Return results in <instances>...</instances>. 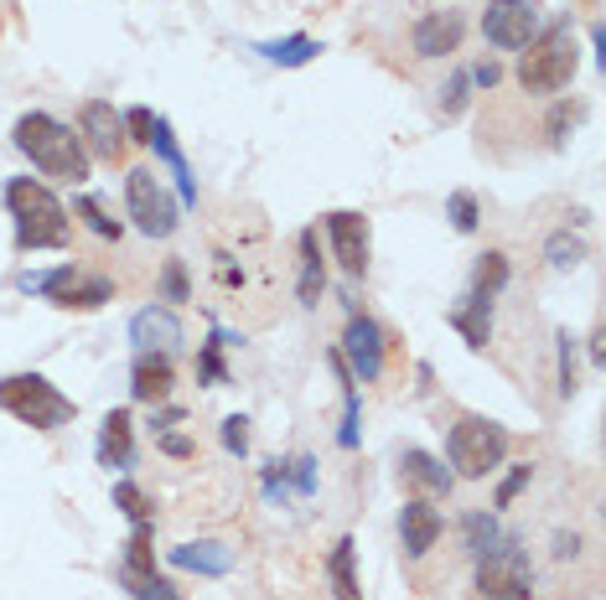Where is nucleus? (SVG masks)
I'll list each match as a JSON object with an SVG mask.
<instances>
[{
  "instance_id": "4468645a",
  "label": "nucleus",
  "mask_w": 606,
  "mask_h": 600,
  "mask_svg": "<svg viewBox=\"0 0 606 600\" xmlns=\"http://www.w3.org/2000/svg\"><path fill=\"white\" fill-rule=\"evenodd\" d=\"M130 342L140 352H171V347L182 342V321L171 306H146V311L130 316Z\"/></svg>"
},
{
  "instance_id": "39448f33",
  "label": "nucleus",
  "mask_w": 606,
  "mask_h": 600,
  "mask_svg": "<svg viewBox=\"0 0 606 600\" xmlns=\"http://www.w3.org/2000/svg\"><path fill=\"white\" fill-rule=\"evenodd\" d=\"M446 456H451L456 477L483 481L508 461V430L483 420V414H461V420L451 424V436H446Z\"/></svg>"
},
{
  "instance_id": "c85d7f7f",
  "label": "nucleus",
  "mask_w": 606,
  "mask_h": 600,
  "mask_svg": "<svg viewBox=\"0 0 606 600\" xmlns=\"http://www.w3.org/2000/svg\"><path fill=\"white\" fill-rule=\"evenodd\" d=\"M73 212L78 218H83V223L93 228V233H99V239H120L125 228H120V218H109L105 208H99V197H78L73 202Z\"/></svg>"
},
{
  "instance_id": "393cba45",
  "label": "nucleus",
  "mask_w": 606,
  "mask_h": 600,
  "mask_svg": "<svg viewBox=\"0 0 606 600\" xmlns=\"http://www.w3.org/2000/svg\"><path fill=\"white\" fill-rule=\"evenodd\" d=\"M508 254H498V249H487L483 259H477V274H471V296H487V300H498V290L508 286Z\"/></svg>"
},
{
  "instance_id": "412c9836",
  "label": "nucleus",
  "mask_w": 606,
  "mask_h": 600,
  "mask_svg": "<svg viewBox=\"0 0 606 600\" xmlns=\"http://www.w3.org/2000/svg\"><path fill=\"white\" fill-rule=\"evenodd\" d=\"M151 150L161 156V161L171 166V177H177V192H182V208H198V187H192V171H187V156L177 150V140H171V124L156 120V136H151Z\"/></svg>"
},
{
  "instance_id": "c756f323",
  "label": "nucleus",
  "mask_w": 606,
  "mask_h": 600,
  "mask_svg": "<svg viewBox=\"0 0 606 600\" xmlns=\"http://www.w3.org/2000/svg\"><path fill=\"white\" fill-rule=\"evenodd\" d=\"M545 254H549V270H576L580 259H586V243L570 239V233H549Z\"/></svg>"
},
{
  "instance_id": "0eeeda50",
  "label": "nucleus",
  "mask_w": 606,
  "mask_h": 600,
  "mask_svg": "<svg viewBox=\"0 0 606 600\" xmlns=\"http://www.w3.org/2000/svg\"><path fill=\"white\" fill-rule=\"evenodd\" d=\"M125 208H130V218H136V228L146 233V239H171L177 233V202H171V192L156 181L151 166H136V171H125Z\"/></svg>"
},
{
  "instance_id": "ddd939ff",
  "label": "nucleus",
  "mask_w": 606,
  "mask_h": 600,
  "mask_svg": "<svg viewBox=\"0 0 606 600\" xmlns=\"http://www.w3.org/2000/svg\"><path fill=\"white\" fill-rule=\"evenodd\" d=\"M440 528H446V518H440L425 497H409L405 508H399V539H405V554L409 559H425L430 549H436Z\"/></svg>"
},
{
  "instance_id": "f704fd0d",
  "label": "nucleus",
  "mask_w": 606,
  "mask_h": 600,
  "mask_svg": "<svg viewBox=\"0 0 606 600\" xmlns=\"http://www.w3.org/2000/svg\"><path fill=\"white\" fill-rule=\"evenodd\" d=\"M467 73H451V83H446V89H440V114H446V120H456V114H461V109H467Z\"/></svg>"
},
{
  "instance_id": "c9c22d12",
  "label": "nucleus",
  "mask_w": 606,
  "mask_h": 600,
  "mask_svg": "<svg viewBox=\"0 0 606 600\" xmlns=\"http://www.w3.org/2000/svg\"><path fill=\"white\" fill-rule=\"evenodd\" d=\"M161 296H167V300H187V296H192L182 259H167V270H161Z\"/></svg>"
},
{
  "instance_id": "a19ab883",
  "label": "nucleus",
  "mask_w": 606,
  "mask_h": 600,
  "mask_svg": "<svg viewBox=\"0 0 606 600\" xmlns=\"http://www.w3.org/2000/svg\"><path fill=\"white\" fill-rule=\"evenodd\" d=\"M161 450H167V456H177V461H187V456H192L198 446H192L187 436H161Z\"/></svg>"
},
{
  "instance_id": "4c0bfd02",
  "label": "nucleus",
  "mask_w": 606,
  "mask_h": 600,
  "mask_svg": "<svg viewBox=\"0 0 606 600\" xmlns=\"http://www.w3.org/2000/svg\"><path fill=\"white\" fill-rule=\"evenodd\" d=\"M580 114H586L580 104H560V109H555V114H549V146H560L565 130H570V124H576Z\"/></svg>"
},
{
  "instance_id": "423d86ee",
  "label": "nucleus",
  "mask_w": 606,
  "mask_h": 600,
  "mask_svg": "<svg viewBox=\"0 0 606 600\" xmlns=\"http://www.w3.org/2000/svg\"><path fill=\"white\" fill-rule=\"evenodd\" d=\"M16 290H37L47 296L58 311H99L105 300H115V286L105 274H83L78 264H58V270H42V274H16Z\"/></svg>"
},
{
  "instance_id": "6ab92c4d",
  "label": "nucleus",
  "mask_w": 606,
  "mask_h": 600,
  "mask_svg": "<svg viewBox=\"0 0 606 600\" xmlns=\"http://www.w3.org/2000/svg\"><path fill=\"white\" fill-rule=\"evenodd\" d=\"M130 461H136L130 414H125V409H109L105 424H99V466H109V471H125Z\"/></svg>"
},
{
  "instance_id": "e433bc0d",
  "label": "nucleus",
  "mask_w": 606,
  "mask_h": 600,
  "mask_svg": "<svg viewBox=\"0 0 606 600\" xmlns=\"http://www.w3.org/2000/svg\"><path fill=\"white\" fill-rule=\"evenodd\" d=\"M223 450L228 456H244V450H249V420H244V414H228L223 420Z\"/></svg>"
},
{
  "instance_id": "f257e3e1",
  "label": "nucleus",
  "mask_w": 606,
  "mask_h": 600,
  "mask_svg": "<svg viewBox=\"0 0 606 600\" xmlns=\"http://www.w3.org/2000/svg\"><path fill=\"white\" fill-rule=\"evenodd\" d=\"M16 150L27 156L42 177H58V181H89V150H83V140L73 136V124L52 120V114H42V109H31V114H21L11 130Z\"/></svg>"
},
{
  "instance_id": "cd10ccee",
  "label": "nucleus",
  "mask_w": 606,
  "mask_h": 600,
  "mask_svg": "<svg viewBox=\"0 0 606 600\" xmlns=\"http://www.w3.org/2000/svg\"><path fill=\"white\" fill-rule=\"evenodd\" d=\"M228 342H244V337H234V331H212V342L202 347V358H198V378H202V383H223V358H218V352H223Z\"/></svg>"
},
{
  "instance_id": "72a5a7b5",
  "label": "nucleus",
  "mask_w": 606,
  "mask_h": 600,
  "mask_svg": "<svg viewBox=\"0 0 606 600\" xmlns=\"http://www.w3.org/2000/svg\"><path fill=\"white\" fill-rule=\"evenodd\" d=\"M446 218H451L456 233H471V228H477V197H471V192H451V197H446Z\"/></svg>"
},
{
  "instance_id": "dca6fc26",
  "label": "nucleus",
  "mask_w": 606,
  "mask_h": 600,
  "mask_svg": "<svg viewBox=\"0 0 606 600\" xmlns=\"http://www.w3.org/2000/svg\"><path fill=\"white\" fill-rule=\"evenodd\" d=\"M171 389H177V368H171L167 352H140L136 368H130V393L140 404H167Z\"/></svg>"
},
{
  "instance_id": "58836bf2",
  "label": "nucleus",
  "mask_w": 606,
  "mask_h": 600,
  "mask_svg": "<svg viewBox=\"0 0 606 600\" xmlns=\"http://www.w3.org/2000/svg\"><path fill=\"white\" fill-rule=\"evenodd\" d=\"M529 477H534L529 466H514V471H508V481L498 487V508H508V502H514V497L524 492V481H529Z\"/></svg>"
},
{
  "instance_id": "5701e85b",
  "label": "nucleus",
  "mask_w": 606,
  "mask_h": 600,
  "mask_svg": "<svg viewBox=\"0 0 606 600\" xmlns=\"http://www.w3.org/2000/svg\"><path fill=\"white\" fill-rule=\"evenodd\" d=\"M265 62H275V68H306V62L321 52L317 37H306V31H296V37H280V42H259L255 47Z\"/></svg>"
},
{
  "instance_id": "6e6552de",
  "label": "nucleus",
  "mask_w": 606,
  "mask_h": 600,
  "mask_svg": "<svg viewBox=\"0 0 606 600\" xmlns=\"http://www.w3.org/2000/svg\"><path fill=\"white\" fill-rule=\"evenodd\" d=\"M477 596L483 600H529L534 596V564L514 539H503L498 549L477 554Z\"/></svg>"
},
{
  "instance_id": "b1692460",
  "label": "nucleus",
  "mask_w": 606,
  "mask_h": 600,
  "mask_svg": "<svg viewBox=\"0 0 606 600\" xmlns=\"http://www.w3.org/2000/svg\"><path fill=\"white\" fill-rule=\"evenodd\" d=\"M321 290H327V270H321V254H317V233L306 228L301 233V306H317Z\"/></svg>"
},
{
  "instance_id": "4be33fe9",
  "label": "nucleus",
  "mask_w": 606,
  "mask_h": 600,
  "mask_svg": "<svg viewBox=\"0 0 606 600\" xmlns=\"http://www.w3.org/2000/svg\"><path fill=\"white\" fill-rule=\"evenodd\" d=\"M352 554H358L352 539H337L332 554H327V580H332L337 600H364V586H358V574H352Z\"/></svg>"
},
{
  "instance_id": "79ce46f5",
  "label": "nucleus",
  "mask_w": 606,
  "mask_h": 600,
  "mask_svg": "<svg viewBox=\"0 0 606 600\" xmlns=\"http://www.w3.org/2000/svg\"><path fill=\"white\" fill-rule=\"evenodd\" d=\"M576 554H580L576 533H555V559H576Z\"/></svg>"
},
{
  "instance_id": "a211bd4d",
  "label": "nucleus",
  "mask_w": 606,
  "mask_h": 600,
  "mask_svg": "<svg viewBox=\"0 0 606 600\" xmlns=\"http://www.w3.org/2000/svg\"><path fill=\"white\" fill-rule=\"evenodd\" d=\"M399 481H405V487H415V492L446 497V492H451V481H456V477L436 461V456H430V450H415V446H409L405 456H399Z\"/></svg>"
},
{
  "instance_id": "473e14b6",
  "label": "nucleus",
  "mask_w": 606,
  "mask_h": 600,
  "mask_svg": "<svg viewBox=\"0 0 606 600\" xmlns=\"http://www.w3.org/2000/svg\"><path fill=\"white\" fill-rule=\"evenodd\" d=\"M156 109H146V104H136V109H125V136H130V146H151V136H156Z\"/></svg>"
},
{
  "instance_id": "2f4dec72",
  "label": "nucleus",
  "mask_w": 606,
  "mask_h": 600,
  "mask_svg": "<svg viewBox=\"0 0 606 600\" xmlns=\"http://www.w3.org/2000/svg\"><path fill=\"white\" fill-rule=\"evenodd\" d=\"M555 342H560V399H576V389H580V373H576V337H570V331H560Z\"/></svg>"
},
{
  "instance_id": "f03ea898",
  "label": "nucleus",
  "mask_w": 606,
  "mask_h": 600,
  "mask_svg": "<svg viewBox=\"0 0 606 600\" xmlns=\"http://www.w3.org/2000/svg\"><path fill=\"white\" fill-rule=\"evenodd\" d=\"M6 212L16 223V249L37 254V249H62L68 243V208L58 202V192L47 181L11 177L6 181Z\"/></svg>"
},
{
  "instance_id": "1a4fd4ad",
  "label": "nucleus",
  "mask_w": 606,
  "mask_h": 600,
  "mask_svg": "<svg viewBox=\"0 0 606 600\" xmlns=\"http://www.w3.org/2000/svg\"><path fill=\"white\" fill-rule=\"evenodd\" d=\"M483 37L498 52H518L539 37V0H487Z\"/></svg>"
},
{
  "instance_id": "2eb2a0df",
  "label": "nucleus",
  "mask_w": 606,
  "mask_h": 600,
  "mask_svg": "<svg viewBox=\"0 0 606 600\" xmlns=\"http://www.w3.org/2000/svg\"><path fill=\"white\" fill-rule=\"evenodd\" d=\"M461 16L456 11H430L415 21V58L436 62V58H451L456 47H461Z\"/></svg>"
},
{
  "instance_id": "9b49d317",
  "label": "nucleus",
  "mask_w": 606,
  "mask_h": 600,
  "mask_svg": "<svg viewBox=\"0 0 606 600\" xmlns=\"http://www.w3.org/2000/svg\"><path fill=\"white\" fill-rule=\"evenodd\" d=\"M337 352H342V362H348V373L358 378V383H374V378L384 373V327L374 316H352Z\"/></svg>"
},
{
  "instance_id": "ea45409f",
  "label": "nucleus",
  "mask_w": 606,
  "mask_h": 600,
  "mask_svg": "<svg viewBox=\"0 0 606 600\" xmlns=\"http://www.w3.org/2000/svg\"><path fill=\"white\" fill-rule=\"evenodd\" d=\"M498 62H477V68H471L467 73V83H477V89H493V83H498Z\"/></svg>"
},
{
  "instance_id": "7ed1b4c3",
  "label": "nucleus",
  "mask_w": 606,
  "mask_h": 600,
  "mask_svg": "<svg viewBox=\"0 0 606 600\" xmlns=\"http://www.w3.org/2000/svg\"><path fill=\"white\" fill-rule=\"evenodd\" d=\"M580 68V47H576V27L560 21V27L539 31L529 42V52L518 58V89L524 93H560Z\"/></svg>"
},
{
  "instance_id": "bb28decb",
  "label": "nucleus",
  "mask_w": 606,
  "mask_h": 600,
  "mask_svg": "<svg viewBox=\"0 0 606 600\" xmlns=\"http://www.w3.org/2000/svg\"><path fill=\"white\" fill-rule=\"evenodd\" d=\"M115 508H120L136 528H151V512H156V508H151V497L140 492L136 481H120V487H115Z\"/></svg>"
},
{
  "instance_id": "f8f14e48",
  "label": "nucleus",
  "mask_w": 606,
  "mask_h": 600,
  "mask_svg": "<svg viewBox=\"0 0 606 600\" xmlns=\"http://www.w3.org/2000/svg\"><path fill=\"white\" fill-rule=\"evenodd\" d=\"M327 233H332V254L337 264L352 274V280H364L368 274V218L364 212H327Z\"/></svg>"
},
{
  "instance_id": "a878e982",
  "label": "nucleus",
  "mask_w": 606,
  "mask_h": 600,
  "mask_svg": "<svg viewBox=\"0 0 606 600\" xmlns=\"http://www.w3.org/2000/svg\"><path fill=\"white\" fill-rule=\"evenodd\" d=\"M461 533H467V554H487V549H498L503 543V528L493 512H467V523H461Z\"/></svg>"
},
{
  "instance_id": "9d476101",
  "label": "nucleus",
  "mask_w": 606,
  "mask_h": 600,
  "mask_svg": "<svg viewBox=\"0 0 606 600\" xmlns=\"http://www.w3.org/2000/svg\"><path fill=\"white\" fill-rule=\"evenodd\" d=\"M78 140L89 156L99 161H120L125 150H130V136H125V114L105 99H89V104L78 109Z\"/></svg>"
},
{
  "instance_id": "20e7f679",
  "label": "nucleus",
  "mask_w": 606,
  "mask_h": 600,
  "mask_svg": "<svg viewBox=\"0 0 606 600\" xmlns=\"http://www.w3.org/2000/svg\"><path fill=\"white\" fill-rule=\"evenodd\" d=\"M0 409L11 414V420L31 424V430H58L78 414V404L58 383H47L42 373H11L0 378Z\"/></svg>"
},
{
  "instance_id": "f3484780",
  "label": "nucleus",
  "mask_w": 606,
  "mask_h": 600,
  "mask_svg": "<svg viewBox=\"0 0 606 600\" xmlns=\"http://www.w3.org/2000/svg\"><path fill=\"white\" fill-rule=\"evenodd\" d=\"M171 564L177 570H192V574H208V580H223L234 570V549L223 539H192V543H177L171 549Z\"/></svg>"
},
{
  "instance_id": "aec40b11",
  "label": "nucleus",
  "mask_w": 606,
  "mask_h": 600,
  "mask_svg": "<svg viewBox=\"0 0 606 600\" xmlns=\"http://www.w3.org/2000/svg\"><path fill=\"white\" fill-rule=\"evenodd\" d=\"M446 321H451V327L467 337V347H487V337H493V300L471 296V290H467V300H461V306H456Z\"/></svg>"
},
{
  "instance_id": "7c9ffc66",
  "label": "nucleus",
  "mask_w": 606,
  "mask_h": 600,
  "mask_svg": "<svg viewBox=\"0 0 606 600\" xmlns=\"http://www.w3.org/2000/svg\"><path fill=\"white\" fill-rule=\"evenodd\" d=\"M120 580L130 586V596L136 600H182L177 590H171V580H161V574H125L120 570Z\"/></svg>"
}]
</instances>
